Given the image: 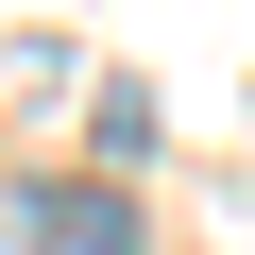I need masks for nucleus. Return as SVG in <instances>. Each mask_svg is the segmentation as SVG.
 Returning <instances> with one entry per match:
<instances>
[{"label":"nucleus","mask_w":255,"mask_h":255,"mask_svg":"<svg viewBox=\"0 0 255 255\" xmlns=\"http://www.w3.org/2000/svg\"><path fill=\"white\" fill-rule=\"evenodd\" d=\"M34 255H153V221H136V187H119V170H51L34 187Z\"/></svg>","instance_id":"f257e3e1"}]
</instances>
